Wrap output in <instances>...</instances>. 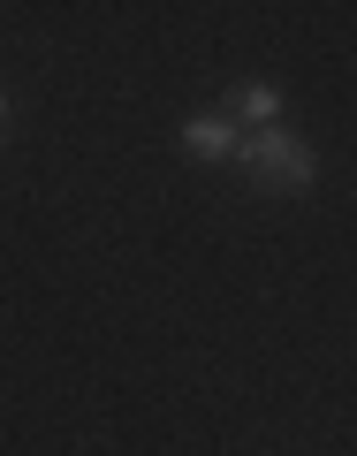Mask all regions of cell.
<instances>
[{
  "label": "cell",
  "mask_w": 357,
  "mask_h": 456,
  "mask_svg": "<svg viewBox=\"0 0 357 456\" xmlns=\"http://www.w3.org/2000/svg\"><path fill=\"white\" fill-rule=\"evenodd\" d=\"M183 152H198V160H236L244 152V130L228 114H198V122H183Z\"/></svg>",
  "instance_id": "7a4b0ae2"
},
{
  "label": "cell",
  "mask_w": 357,
  "mask_h": 456,
  "mask_svg": "<svg viewBox=\"0 0 357 456\" xmlns=\"http://www.w3.org/2000/svg\"><path fill=\"white\" fill-rule=\"evenodd\" d=\"M274 114H281L274 84H244V92L228 99V122H236V130H244V122H251V130H274Z\"/></svg>",
  "instance_id": "3957f363"
},
{
  "label": "cell",
  "mask_w": 357,
  "mask_h": 456,
  "mask_svg": "<svg viewBox=\"0 0 357 456\" xmlns=\"http://www.w3.org/2000/svg\"><path fill=\"white\" fill-rule=\"evenodd\" d=\"M0 122H8V99H0Z\"/></svg>",
  "instance_id": "277c9868"
},
{
  "label": "cell",
  "mask_w": 357,
  "mask_h": 456,
  "mask_svg": "<svg viewBox=\"0 0 357 456\" xmlns=\"http://www.w3.org/2000/svg\"><path fill=\"white\" fill-rule=\"evenodd\" d=\"M236 160H244L266 191H304V183L320 175V152H312L304 137H289V130H251Z\"/></svg>",
  "instance_id": "6da1fadb"
}]
</instances>
